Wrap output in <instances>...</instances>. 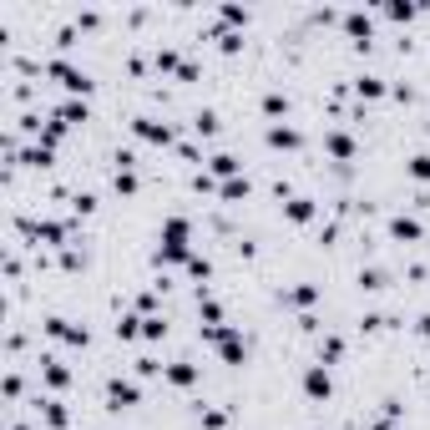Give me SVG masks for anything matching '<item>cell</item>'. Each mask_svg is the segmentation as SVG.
I'll return each mask as SVG.
<instances>
[{"label":"cell","mask_w":430,"mask_h":430,"mask_svg":"<svg viewBox=\"0 0 430 430\" xmlns=\"http://www.w3.org/2000/svg\"><path fill=\"white\" fill-rule=\"evenodd\" d=\"M16 430H25V425H16Z\"/></svg>","instance_id":"cell-25"},{"label":"cell","mask_w":430,"mask_h":430,"mask_svg":"<svg viewBox=\"0 0 430 430\" xmlns=\"http://www.w3.org/2000/svg\"><path fill=\"white\" fill-rule=\"evenodd\" d=\"M162 329H167L162 319H142V334H147V340H162Z\"/></svg>","instance_id":"cell-20"},{"label":"cell","mask_w":430,"mask_h":430,"mask_svg":"<svg viewBox=\"0 0 430 430\" xmlns=\"http://www.w3.org/2000/svg\"><path fill=\"white\" fill-rule=\"evenodd\" d=\"M46 420H51V425H66V410H61V400H46Z\"/></svg>","instance_id":"cell-19"},{"label":"cell","mask_w":430,"mask_h":430,"mask_svg":"<svg viewBox=\"0 0 430 430\" xmlns=\"http://www.w3.org/2000/svg\"><path fill=\"white\" fill-rule=\"evenodd\" d=\"M223 198H249V177H228L223 182Z\"/></svg>","instance_id":"cell-14"},{"label":"cell","mask_w":430,"mask_h":430,"mask_svg":"<svg viewBox=\"0 0 430 430\" xmlns=\"http://www.w3.org/2000/svg\"><path fill=\"white\" fill-rule=\"evenodd\" d=\"M76 122H86V107H76V101H61V107H56V127H76Z\"/></svg>","instance_id":"cell-6"},{"label":"cell","mask_w":430,"mask_h":430,"mask_svg":"<svg viewBox=\"0 0 430 430\" xmlns=\"http://www.w3.org/2000/svg\"><path fill=\"white\" fill-rule=\"evenodd\" d=\"M420 334H425V340H430V314H425V319H420Z\"/></svg>","instance_id":"cell-23"},{"label":"cell","mask_w":430,"mask_h":430,"mask_svg":"<svg viewBox=\"0 0 430 430\" xmlns=\"http://www.w3.org/2000/svg\"><path fill=\"white\" fill-rule=\"evenodd\" d=\"M268 142L273 147H299V132L294 127H268Z\"/></svg>","instance_id":"cell-8"},{"label":"cell","mask_w":430,"mask_h":430,"mask_svg":"<svg viewBox=\"0 0 430 430\" xmlns=\"http://www.w3.org/2000/svg\"><path fill=\"white\" fill-rule=\"evenodd\" d=\"M46 329L56 334V340H66V344H86V329H76V324H66V319H51Z\"/></svg>","instance_id":"cell-5"},{"label":"cell","mask_w":430,"mask_h":430,"mask_svg":"<svg viewBox=\"0 0 430 430\" xmlns=\"http://www.w3.org/2000/svg\"><path fill=\"white\" fill-rule=\"evenodd\" d=\"M410 177H420V182L430 177V157H425V152H420V157H410Z\"/></svg>","instance_id":"cell-18"},{"label":"cell","mask_w":430,"mask_h":430,"mask_svg":"<svg viewBox=\"0 0 430 430\" xmlns=\"http://www.w3.org/2000/svg\"><path fill=\"white\" fill-rule=\"evenodd\" d=\"M213 173H223V177H233V173H238V162H233V157H228V152H218V157H213Z\"/></svg>","instance_id":"cell-17"},{"label":"cell","mask_w":430,"mask_h":430,"mask_svg":"<svg viewBox=\"0 0 430 430\" xmlns=\"http://www.w3.org/2000/svg\"><path fill=\"white\" fill-rule=\"evenodd\" d=\"M283 107H289V101H283V97H279V91H273V97H268V101H264V112H268V116H279V112H283Z\"/></svg>","instance_id":"cell-22"},{"label":"cell","mask_w":430,"mask_h":430,"mask_svg":"<svg viewBox=\"0 0 430 430\" xmlns=\"http://www.w3.org/2000/svg\"><path fill=\"white\" fill-rule=\"evenodd\" d=\"M167 380H173V385H192L198 370H192V364H167Z\"/></svg>","instance_id":"cell-9"},{"label":"cell","mask_w":430,"mask_h":430,"mask_svg":"<svg viewBox=\"0 0 430 430\" xmlns=\"http://www.w3.org/2000/svg\"><path fill=\"white\" fill-rule=\"evenodd\" d=\"M344 25H349V36H370V21H364V16H349Z\"/></svg>","instance_id":"cell-21"},{"label":"cell","mask_w":430,"mask_h":430,"mask_svg":"<svg viewBox=\"0 0 430 430\" xmlns=\"http://www.w3.org/2000/svg\"><path fill=\"white\" fill-rule=\"evenodd\" d=\"M46 380H51V385H56V390H61V385H66V380H71V375H66V370H61V364H56V359H46Z\"/></svg>","instance_id":"cell-16"},{"label":"cell","mask_w":430,"mask_h":430,"mask_svg":"<svg viewBox=\"0 0 430 430\" xmlns=\"http://www.w3.org/2000/svg\"><path fill=\"white\" fill-rule=\"evenodd\" d=\"M355 91H359V97H380V76H359V81H355Z\"/></svg>","instance_id":"cell-15"},{"label":"cell","mask_w":430,"mask_h":430,"mask_svg":"<svg viewBox=\"0 0 430 430\" xmlns=\"http://www.w3.org/2000/svg\"><path fill=\"white\" fill-rule=\"evenodd\" d=\"M390 233H395V238H420V223H415V218H395Z\"/></svg>","instance_id":"cell-10"},{"label":"cell","mask_w":430,"mask_h":430,"mask_svg":"<svg viewBox=\"0 0 430 430\" xmlns=\"http://www.w3.org/2000/svg\"><path fill=\"white\" fill-rule=\"evenodd\" d=\"M162 258H167V264L188 258V223H182V218H167V228H162Z\"/></svg>","instance_id":"cell-1"},{"label":"cell","mask_w":430,"mask_h":430,"mask_svg":"<svg viewBox=\"0 0 430 430\" xmlns=\"http://www.w3.org/2000/svg\"><path fill=\"white\" fill-rule=\"evenodd\" d=\"M137 137H147V142H173V132H167V127H157L152 116H142V122H137Z\"/></svg>","instance_id":"cell-7"},{"label":"cell","mask_w":430,"mask_h":430,"mask_svg":"<svg viewBox=\"0 0 430 430\" xmlns=\"http://www.w3.org/2000/svg\"><path fill=\"white\" fill-rule=\"evenodd\" d=\"M107 400H112L116 410H122V405H137V385H132V380H112V385H107Z\"/></svg>","instance_id":"cell-3"},{"label":"cell","mask_w":430,"mask_h":430,"mask_svg":"<svg viewBox=\"0 0 430 430\" xmlns=\"http://www.w3.org/2000/svg\"><path fill=\"white\" fill-rule=\"evenodd\" d=\"M375 430H385V425H375Z\"/></svg>","instance_id":"cell-24"},{"label":"cell","mask_w":430,"mask_h":430,"mask_svg":"<svg viewBox=\"0 0 430 430\" xmlns=\"http://www.w3.org/2000/svg\"><path fill=\"white\" fill-rule=\"evenodd\" d=\"M51 71L61 76V86H66V91H91V81H86V76L76 71V66H66V61H56V66H51Z\"/></svg>","instance_id":"cell-4"},{"label":"cell","mask_w":430,"mask_h":430,"mask_svg":"<svg viewBox=\"0 0 430 430\" xmlns=\"http://www.w3.org/2000/svg\"><path fill=\"white\" fill-rule=\"evenodd\" d=\"M329 152H334V157H355V142H349L344 132H334L329 137Z\"/></svg>","instance_id":"cell-12"},{"label":"cell","mask_w":430,"mask_h":430,"mask_svg":"<svg viewBox=\"0 0 430 430\" xmlns=\"http://www.w3.org/2000/svg\"><path fill=\"white\" fill-rule=\"evenodd\" d=\"M289 218H294V223H309V218H314V203H309V198H294V203H289Z\"/></svg>","instance_id":"cell-11"},{"label":"cell","mask_w":430,"mask_h":430,"mask_svg":"<svg viewBox=\"0 0 430 430\" xmlns=\"http://www.w3.org/2000/svg\"><path fill=\"white\" fill-rule=\"evenodd\" d=\"M36 238H46V243H61V238H66V228H61V223H36Z\"/></svg>","instance_id":"cell-13"},{"label":"cell","mask_w":430,"mask_h":430,"mask_svg":"<svg viewBox=\"0 0 430 430\" xmlns=\"http://www.w3.org/2000/svg\"><path fill=\"white\" fill-rule=\"evenodd\" d=\"M304 390H309V400H329V370L314 364V370L304 375Z\"/></svg>","instance_id":"cell-2"}]
</instances>
